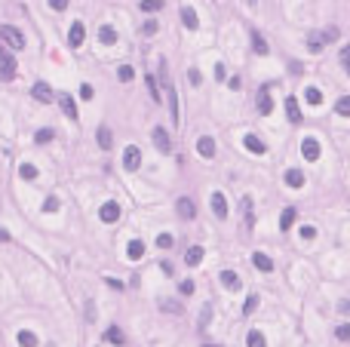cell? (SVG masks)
I'll use <instances>...</instances> for the list:
<instances>
[{
  "mask_svg": "<svg viewBox=\"0 0 350 347\" xmlns=\"http://www.w3.org/2000/svg\"><path fill=\"white\" fill-rule=\"evenodd\" d=\"M0 40H6L9 50H22V46H25V34L16 31V28H9V25H3V28H0Z\"/></svg>",
  "mask_w": 350,
  "mask_h": 347,
  "instance_id": "cell-1",
  "label": "cell"
},
{
  "mask_svg": "<svg viewBox=\"0 0 350 347\" xmlns=\"http://www.w3.org/2000/svg\"><path fill=\"white\" fill-rule=\"evenodd\" d=\"M50 6L55 9V13H65V9H68V0H50Z\"/></svg>",
  "mask_w": 350,
  "mask_h": 347,
  "instance_id": "cell-45",
  "label": "cell"
},
{
  "mask_svg": "<svg viewBox=\"0 0 350 347\" xmlns=\"http://www.w3.org/2000/svg\"><path fill=\"white\" fill-rule=\"evenodd\" d=\"M0 77H3V80L16 77V59H13V55H3V59H0Z\"/></svg>",
  "mask_w": 350,
  "mask_h": 347,
  "instance_id": "cell-13",
  "label": "cell"
},
{
  "mask_svg": "<svg viewBox=\"0 0 350 347\" xmlns=\"http://www.w3.org/2000/svg\"><path fill=\"white\" fill-rule=\"evenodd\" d=\"M16 341H19V347H37V335L34 332H19Z\"/></svg>",
  "mask_w": 350,
  "mask_h": 347,
  "instance_id": "cell-28",
  "label": "cell"
},
{
  "mask_svg": "<svg viewBox=\"0 0 350 347\" xmlns=\"http://www.w3.org/2000/svg\"><path fill=\"white\" fill-rule=\"evenodd\" d=\"M246 3H249V6H252V3H255V0H246Z\"/></svg>",
  "mask_w": 350,
  "mask_h": 347,
  "instance_id": "cell-58",
  "label": "cell"
},
{
  "mask_svg": "<svg viewBox=\"0 0 350 347\" xmlns=\"http://www.w3.org/2000/svg\"><path fill=\"white\" fill-rule=\"evenodd\" d=\"M188 80H191L194 86H200V80H203V77H200V71H197V68H191V71H188Z\"/></svg>",
  "mask_w": 350,
  "mask_h": 347,
  "instance_id": "cell-47",
  "label": "cell"
},
{
  "mask_svg": "<svg viewBox=\"0 0 350 347\" xmlns=\"http://www.w3.org/2000/svg\"><path fill=\"white\" fill-rule=\"evenodd\" d=\"M252 264H255L261 273H271V271H274V261H271V255H264V252H255V255H252Z\"/></svg>",
  "mask_w": 350,
  "mask_h": 347,
  "instance_id": "cell-15",
  "label": "cell"
},
{
  "mask_svg": "<svg viewBox=\"0 0 350 347\" xmlns=\"http://www.w3.org/2000/svg\"><path fill=\"white\" fill-rule=\"evenodd\" d=\"M126 255H129V261H138L145 255V243L142 240H129V246H126Z\"/></svg>",
  "mask_w": 350,
  "mask_h": 347,
  "instance_id": "cell-18",
  "label": "cell"
},
{
  "mask_svg": "<svg viewBox=\"0 0 350 347\" xmlns=\"http://www.w3.org/2000/svg\"><path fill=\"white\" fill-rule=\"evenodd\" d=\"M31 96H34V101H40V105H50V101L55 99V96H52V86H50V83H43V80H40V83H34Z\"/></svg>",
  "mask_w": 350,
  "mask_h": 347,
  "instance_id": "cell-5",
  "label": "cell"
},
{
  "mask_svg": "<svg viewBox=\"0 0 350 347\" xmlns=\"http://www.w3.org/2000/svg\"><path fill=\"white\" fill-rule=\"evenodd\" d=\"M301 154H304V160H320V142L317 138H304V142H301Z\"/></svg>",
  "mask_w": 350,
  "mask_h": 347,
  "instance_id": "cell-8",
  "label": "cell"
},
{
  "mask_svg": "<svg viewBox=\"0 0 350 347\" xmlns=\"http://www.w3.org/2000/svg\"><path fill=\"white\" fill-rule=\"evenodd\" d=\"M3 55H6V52H3V43H0V59H3Z\"/></svg>",
  "mask_w": 350,
  "mask_h": 347,
  "instance_id": "cell-56",
  "label": "cell"
},
{
  "mask_svg": "<svg viewBox=\"0 0 350 347\" xmlns=\"http://www.w3.org/2000/svg\"><path fill=\"white\" fill-rule=\"evenodd\" d=\"M104 283H108L111 289H120V292H123V283H120V280H114V276H108V280H104Z\"/></svg>",
  "mask_w": 350,
  "mask_h": 347,
  "instance_id": "cell-52",
  "label": "cell"
},
{
  "mask_svg": "<svg viewBox=\"0 0 350 347\" xmlns=\"http://www.w3.org/2000/svg\"><path fill=\"white\" fill-rule=\"evenodd\" d=\"M142 31H145V34H157V22H145Z\"/></svg>",
  "mask_w": 350,
  "mask_h": 347,
  "instance_id": "cell-50",
  "label": "cell"
},
{
  "mask_svg": "<svg viewBox=\"0 0 350 347\" xmlns=\"http://www.w3.org/2000/svg\"><path fill=\"white\" fill-rule=\"evenodd\" d=\"M0 243H9V234H6L3 227H0Z\"/></svg>",
  "mask_w": 350,
  "mask_h": 347,
  "instance_id": "cell-55",
  "label": "cell"
},
{
  "mask_svg": "<svg viewBox=\"0 0 350 347\" xmlns=\"http://www.w3.org/2000/svg\"><path fill=\"white\" fill-rule=\"evenodd\" d=\"M99 40H101L104 46H111V43H117V31H114L111 25H101V28H99Z\"/></svg>",
  "mask_w": 350,
  "mask_h": 347,
  "instance_id": "cell-24",
  "label": "cell"
},
{
  "mask_svg": "<svg viewBox=\"0 0 350 347\" xmlns=\"http://www.w3.org/2000/svg\"><path fill=\"white\" fill-rule=\"evenodd\" d=\"M138 6H142V13H160V9L166 6V0H142Z\"/></svg>",
  "mask_w": 350,
  "mask_h": 347,
  "instance_id": "cell-29",
  "label": "cell"
},
{
  "mask_svg": "<svg viewBox=\"0 0 350 347\" xmlns=\"http://www.w3.org/2000/svg\"><path fill=\"white\" fill-rule=\"evenodd\" d=\"M209 317H212V307H203V317H200V326H209Z\"/></svg>",
  "mask_w": 350,
  "mask_h": 347,
  "instance_id": "cell-49",
  "label": "cell"
},
{
  "mask_svg": "<svg viewBox=\"0 0 350 347\" xmlns=\"http://www.w3.org/2000/svg\"><path fill=\"white\" fill-rule=\"evenodd\" d=\"M335 338L338 341H350V322H341V326L335 329Z\"/></svg>",
  "mask_w": 350,
  "mask_h": 347,
  "instance_id": "cell-36",
  "label": "cell"
},
{
  "mask_svg": "<svg viewBox=\"0 0 350 347\" xmlns=\"http://www.w3.org/2000/svg\"><path fill=\"white\" fill-rule=\"evenodd\" d=\"M271 111H274V99L267 96V89H261V92H258V114H261V117H267Z\"/></svg>",
  "mask_w": 350,
  "mask_h": 347,
  "instance_id": "cell-17",
  "label": "cell"
},
{
  "mask_svg": "<svg viewBox=\"0 0 350 347\" xmlns=\"http://www.w3.org/2000/svg\"><path fill=\"white\" fill-rule=\"evenodd\" d=\"M197 151H200V157H206V160H212V157H215V138H209V135H203L200 142H197Z\"/></svg>",
  "mask_w": 350,
  "mask_h": 347,
  "instance_id": "cell-12",
  "label": "cell"
},
{
  "mask_svg": "<svg viewBox=\"0 0 350 347\" xmlns=\"http://www.w3.org/2000/svg\"><path fill=\"white\" fill-rule=\"evenodd\" d=\"M181 22H184V28H191V31H197V25H200V19H197V13L191 6H181Z\"/></svg>",
  "mask_w": 350,
  "mask_h": 347,
  "instance_id": "cell-19",
  "label": "cell"
},
{
  "mask_svg": "<svg viewBox=\"0 0 350 347\" xmlns=\"http://www.w3.org/2000/svg\"><path fill=\"white\" fill-rule=\"evenodd\" d=\"M323 43H325V34H310V37H307V50L310 52H323Z\"/></svg>",
  "mask_w": 350,
  "mask_h": 347,
  "instance_id": "cell-26",
  "label": "cell"
},
{
  "mask_svg": "<svg viewBox=\"0 0 350 347\" xmlns=\"http://www.w3.org/2000/svg\"><path fill=\"white\" fill-rule=\"evenodd\" d=\"M286 184H289V188H304V172H301V169H289L286 172Z\"/></svg>",
  "mask_w": 350,
  "mask_h": 347,
  "instance_id": "cell-20",
  "label": "cell"
},
{
  "mask_svg": "<svg viewBox=\"0 0 350 347\" xmlns=\"http://www.w3.org/2000/svg\"><path fill=\"white\" fill-rule=\"evenodd\" d=\"M335 111L341 114V117H350V96H341L335 101Z\"/></svg>",
  "mask_w": 350,
  "mask_h": 347,
  "instance_id": "cell-34",
  "label": "cell"
},
{
  "mask_svg": "<svg viewBox=\"0 0 350 347\" xmlns=\"http://www.w3.org/2000/svg\"><path fill=\"white\" fill-rule=\"evenodd\" d=\"M252 50L258 52V55H267V50H271V46H267V40L261 37L258 31H252Z\"/></svg>",
  "mask_w": 350,
  "mask_h": 347,
  "instance_id": "cell-25",
  "label": "cell"
},
{
  "mask_svg": "<svg viewBox=\"0 0 350 347\" xmlns=\"http://www.w3.org/2000/svg\"><path fill=\"white\" fill-rule=\"evenodd\" d=\"M104 341H111L114 347H120V344H123V332H120V326H111L108 332H104Z\"/></svg>",
  "mask_w": 350,
  "mask_h": 347,
  "instance_id": "cell-27",
  "label": "cell"
},
{
  "mask_svg": "<svg viewBox=\"0 0 350 347\" xmlns=\"http://www.w3.org/2000/svg\"><path fill=\"white\" fill-rule=\"evenodd\" d=\"M212 212H215V218H227V200L221 191L212 194Z\"/></svg>",
  "mask_w": 350,
  "mask_h": 347,
  "instance_id": "cell-11",
  "label": "cell"
},
{
  "mask_svg": "<svg viewBox=\"0 0 350 347\" xmlns=\"http://www.w3.org/2000/svg\"><path fill=\"white\" fill-rule=\"evenodd\" d=\"M243 145H246V151H252V154H264V151H267V145L261 142L258 135H252V132L243 138Z\"/></svg>",
  "mask_w": 350,
  "mask_h": 347,
  "instance_id": "cell-14",
  "label": "cell"
},
{
  "mask_svg": "<svg viewBox=\"0 0 350 347\" xmlns=\"http://www.w3.org/2000/svg\"><path fill=\"white\" fill-rule=\"evenodd\" d=\"M148 89H150V99L160 101V89H157V80L154 77H148Z\"/></svg>",
  "mask_w": 350,
  "mask_h": 347,
  "instance_id": "cell-42",
  "label": "cell"
},
{
  "mask_svg": "<svg viewBox=\"0 0 350 347\" xmlns=\"http://www.w3.org/2000/svg\"><path fill=\"white\" fill-rule=\"evenodd\" d=\"M160 307H163V310H169V314H181V304H178V301H166V298H163Z\"/></svg>",
  "mask_w": 350,
  "mask_h": 347,
  "instance_id": "cell-39",
  "label": "cell"
},
{
  "mask_svg": "<svg viewBox=\"0 0 350 347\" xmlns=\"http://www.w3.org/2000/svg\"><path fill=\"white\" fill-rule=\"evenodd\" d=\"M55 209H58V200H55V197H50V200L43 203V212H55Z\"/></svg>",
  "mask_w": 350,
  "mask_h": 347,
  "instance_id": "cell-46",
  "label": "cell"
},
{
  "mask_svg": "<svg viewBox=\"0 0 350 347\" xmlns=\"http://www.w3.org/2000/svg\"><path fill=\"white\" fill-rule=\"evenodd\" d=\"M19 175H22V178H28V181H31V178H37V166H34V163H22V166H19Z\"/></svg>",
  "mask_w": 350,
  "mask_h": 347,
  "instance_id": "cell-35",
  "label": "cell"
},
{
  "mask_svg": "<svg viewBox=\"0 0 350 347\" xmlns=\"http://www.w3.org/2000/svg\"><path fill=\"white\" fill-rule=\"evenodd\" d=\"M203 347H218V344H203Z\"/></svg>",
  "mask_w": 350,
  "mask_h": 347,
  "instance_id": "cell-57",
  "label": "cell"
},
{
  "mask_svg": "<svg viewBox=\"0 0 350 347\" xmlns=\"http://www.w3.org/2000/svg\"><path fill=\"white\" fill-rule=\"evenodd\" d=\"M181 295H194V280H184L181 283Z\"/></svg>",
  "mask_w": 350,
  "mask_h": 347,
  "instance_id": "cell-48",
  "label": "cell"
},
{
  "mask_svg": "<svg viewBox=\"0 0 350 347\" xmlns=\"http://www.w3.org/2000/svg\"><path fill=\"white\" fill-rule=\"evenodd\" d=\"M338 310H341V314H350V301H341V304H338Z\"/></svg>",
  "mask_w": 350,
  "mask_h": 347,
  "instance_id": "cell-54",
  "label": "cell"
},
{
  "mask_svg": "<svg viewBox=\"0 0 350 347\" xmlns=\"http://www.w3.org/2000/svg\"><path fill=\"white\" fill-rule=\"evenodd\" d=\"M160 271H163V273H166V276H172V273H175V271H172V264H169V261H163V264H160Z\"/></svg>",
  "mask_w": 350,
  "mask_h": 347,
  "instance_id": "cell-53",
  "label": "cell"
},
{
  "mask_svg": "<svg viewBox=\"0 0 350 347\" xmlns=\"http://www.w3.org/2000/svg\"><path fill=\"white\" fill-rule=\"evenodd\" d=\"M221 283H225L227 289H240V276L233 271H221Z\"/></svg>",
  "mask_w": 350,
  "mask_h": 347,
  "instance_id": "cell-31",
  "label": "cell"
},
{
  "mask_svg": "<svg viewBox=\"0 0 350 347\" xmlns=\"http://www.w3.org/2000/svg\"><path fill=\"white\" fill-rule=\"evenodd\" d=\"M80 99H86V101H89V99H96V92H92V86H89V83L80 86Z\"/></svg>",
  "mask_w": 350,
  "mask_h": 347,
  "instance_id": "cell-44",
  "label": "cell"
},
{
  "mask_svg": "<svg viewBox=\"0 0 350 347\" xmlns=\"http://www.w3.org/2000/svg\"><path fill=\"white\" fill-rule=\"evenodd\" d=\"M246 347H267L264 335H261V332H249V335H246Z\"/></svg>",
  "mask_w": 350,
  "mask_h": 347,
  "instance_id": "cell-32",
  "label": "cell"
},
{
  "mask_svg": "<svg viewBox=\"0 0 350 347\" xmlns=\"http://www.w3.org/2000/svg\"><path fill=\"white\" fill-rule=\"evenodd\" d=\"M132 74H135V71H132L129 65H120V71H117V77H120L123 83H129V80H132Z\"/></svg>",
  "mask_w": 350,
  "mask_h": 347,
  "instance_id": "cell-38",
  "label": "cell"
},
{
  "mask_svg": "<svg viewBox=\"0 0 350 347\" xmlns=\"http://www.w3.org/2000/svg\"><path fill=\"white\" fill-rule=\"evenodd\" d=\"M295 218H298V212L292 209V206H289V209H283V215H279V230H289L292 224H295Z\"/></svg>",
  "mask_w": 350,
  "mask_h": 347,
  "instance_id": "cell-22",
  "label": "cell"
},
{
  "mask_svg": "<svg viewBox=\"0 0 350 347\" xmlns=\"http://www.w3.org/2000/svg\"><path fill=\"white\" fill-rule=\"evenodd\" d=\"M200 261H203V246H191L184 252V264H188V268H197Z\"/></svg>",
  "mask_w": 350,
  "mask_h": 347,
  "instance_id": "cell-16",
  "label": "cell"
},
{
  "mask_svg": "<svg viewBox=\"0 0 350 347\" xmlns=\"http://www.w3.org/2000/svg\"><path fill=\"white\" fill-rule=\"evenodd\" d=\"M313 237H317V227H310V224L301 227V240H313Z\"/></svg>",
  "mask_w": 350,
  "mask_h": 347,
  "instance_id": "cell-43",
  "label": "cell"
},
{
  "mask_svg": "<svg viewBox=\"0 0 350 347\" xmlns=\"http://www.w3.org/2000/svg\"><path fill=\"white\" fill-rule=\"evenodd\" d=\"M166 96H169V108H172V123L178 126L181 123V117H178V92H175V86L166 80Z\"/></svg>",
  "mask_w": 350,
  "mask_h": 347,
  "instance_id": "cell-10",
  "label": "cell"
},
{
  "mask_svg": "<svg viewBox=\"0 0 350 347\" xmlns=\"http://www.w3.org/2000/svg\"><path fill=\"white\" fill-rule=\"evenodd\" d=\"M58 105H62V111H65L71 120H77V105H74L71 96H58Z\"/></svg>",
  "mask_w": 350,
  "mask_h": 347,
  "instance_id": "cell-21",
  "label": "cell"
},
{
  "mask_svg": "<svg viewBox=\"0 0 350 347\" xmlns=\"http://www.w3.org/2000/svg\"><path fill=\"white\" fill-rule=\"evenodd\" d=\"M52 138H55L52 129H37V132H34V142H37V145H50Z\"/></svg>",
  "mask_w": 350,
  "mask_h": 347,
  "instance_id": "cell-33",
  "label": "cell"
},
{
  "mask_svg": "<svg viewBox=\"0 0 350 347\" xmlns=\"http://www.w3.org/2000/svg\"><path fill=\"white\" fill-rule=\"evenodd\" d=\"M172 243H175V240H172L169 234H160V237H157V246H160V249H172Z\"/></svg>",
  "mask_w": 350,
  "mask_h": 347,
  "instance_id": "cell-40",
  "label": "cell"
},
{
  "mask_svg": "<svg viewBox=\"0 0 350 347\" xmlns=\"http://www.w3.org/2000/svg\"><path fill=\"white\" fill-rule=\"evenodd\" d=\"M286 117L289 123H301L304 117H301V108H298V99L295 96H286Z\"/></svg>",
  "mask_w": 350,
  "mask_h": 347,
  "instance_id": "cell-9",
  "label": "cell"
},
{
  "mask_svg": "<svg viewBox=\"0 0 350 347\" xmlns=\"http://www.w3.org/2000/svg\"><path fill=\"white\" fill-rule=\"evenodd\" d=\"M111 145H114L111 129H108V126H99V148H101V151H111Z\"/></svg>",
  "mask_w": 350,
  "mask_h": 347,
  "instance_id": "cell-23",
  "label": "cell"
},
{
  "mask_svg": "<svg viewBox=\"0 0 350 347\" xmlns=\"http://www.w3.org/2000/svg\"><path fill=\"white\" fill-rule=\"evenodd\" d=\"M304 99H307V105H323V92L317 86H307L304 89Z\"/></svg>",
  "mask_w": 350,
  "mask_h": 347,
  "instance_id": "cell-30",
  "label": "cell"
},
{
  "mask_svg": "<svg viewBox=\"0 0 350 347\" xmlns=\"http://www.w3.org/2000/svg\"><path fill=\"white\" fill-rule=\"evenodd\" d=\"M138 166H142V151H138L135 145H129L123 151V169H129V172H135Z\"/></svg>",
  "mask_w": 350,
  "mask_h": 347,
  "instance_id": "cell-4",
  "label": "cell"
},
{
  "mask_svg": "<svg viewBox=\"0 0 350 347\" xmlns=\"http://www.w3.org/2000/svg\"><path fill=\"white\" fill-rule=\"evenodd\" d=\"M154 145H157V151H160V154H169V151H172L169 132L163 129V126H157V129H154Z\"/></svg>",
  "mask_w": 350,
  "mask_h": 347,
  "instance_id": "cell-7",
  "label": "cell"
},
{
  "mask_svg": "<svg viewBox=\"0 0 350 347\" xmlns=\"http://www.w3.org/2000/svg\"><path fill=\"white\" fill-rule=\"evenodd\" d=\"M227 71H225V65H215V80H225Z\"/></svg>",
  "mask_w": 350,
  "mask_h": 347,
  "instance_id": "cell-51",
  "label": "cell"
},
{
  "mask_svg": "<svg viewBox=\"0 0 350 347\" xmlns=\"http://www.w3.org/2000/svg\"><path fill=\"white\" fill-rule=\"evenodd\" d=\"M255 307H258V295H249V298H246V304H243V317H249Z\"/></svg>",
  "mask_w": 350,
  "mask_h": 347,
  "instance_id": "cell-37",
  "label": "cell"
},
{
  "mask_svg": "<svg viewBox=\"0 0 350 347\" xmlns=\"http://www.w3.org/2000/svg\"><path fill=\"white\" fill-rule=\"evenodd\" d=\"M341 65H344V71L350 74V46H341Z\"/></svg>",
  "mask_w": 350,
  "mask_h": 347,
  "instance_id": "cell-41",
  "label": "cell"
},
{
  "mask_svg": "<svg viewBox=\"0 0 350 347\" xmlns=\"http://www.w3.org/2000/svg\"><path fill=\"white\" fill-rule=\"evenodd\" d=\"M99 218H101L104 224H114V222H120V203L108 200V203H104L101 209H99Z\"/></svg>",
  "mask_w": 350,
  "mask_h": 347,
  "instance_id": "cell-2",
  "label": "cell"
},
{
  "mask_svg": "<svg viewBox=\"0 0 350 347\" xmlns=\"http://www.w3.org/2000/svg\"><path fill=\"white\" fill-rule=\"evenodd\" d=\"M175 212H178V218L191 222V218H197V203L191 200V197H181V200L175 203Z\"/></svg>",
  "mask_w": 350,
  "mask_h": 347,
  "instance_id": "cell-3",
  "label": "cell"
},
{
  "mask_svg": "<svg viewBox=\"0 0 350 347\" xmlns=\"http://www.w3.org/2000/svg\"><path fill=\"white\" fill-rule=\"evenodd\" d=\"M83 40H86V28H83V22H74L71 31H68V43H71V50L83 46Z\"/></svg>",
  "mask_w": 350,
  "mask_h": 347,
  "instance_id": "cell-6",
  "label": "cell"
}]
</instances>
